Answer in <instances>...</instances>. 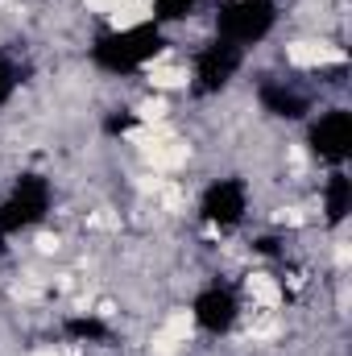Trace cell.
<instances>
[{
  "label": "cell",
  "mask_w": 352,
  "mask_h": 356,
  "mask_svg": "<svg viewBox=\"0 0 352 356\" xmlns=\"http://www.w3.org/2000/svg\"><path fill=\"white\" fill-rule=\"evenodd\" d=\"M158 54H162V29L158 25H133V29H120V33H108L95 42V63L112 75L137 71V67L154 63Z\"/></svg>",
  "instance_id": "6da1fadb"
},
{
  "label": "cell",
  "mask_w": 352,
  "mask_h": 356,
  "mask_svg": "<svg viewBox=\"0 0 352 356\" xmlns=\"http://www.w3.org/2000/svg\"><path fill=\"white\" fill-rule=\"evenodd\" d=\"M273 25V0H228L216 13V29L232 46H253L262 42Z\"/></svg>",
  "instance_id": "7a4b0ae2"
},
{
  "label": "cell",
  "mask_w": 352,
  "mask_h": 356,
  "mask_svg": "<svg viewBox=\"0 0 352 356\" xmlns=\"http://www.w3.org/2000/svg\"><path fill=\"white\" fill-rule=\"evenodd\" d=\"M46 211H50V186H46V178L25 175L13 186V195L0 203V232H21V228L38 224Z\"/></svg>",
  "instance_id": "3957f363"
},
{
  "label": "cell",
  "mask_w": 352,
  "mask_h": 356,
  "mask_svg": "<svg viewBox=\"0 0 352 356\" xmlns=\"http://www.w3.org/2000/svg\"><path fill=\"white\" fill-rule=\"evenodd\" d=\"M241 63H245V54H241V46H232V42H211V46H203L199 50V58H195V88L199 91H220L237 71H241Z\"/></svg>",
  "instance_id": "277c9868"
},
{
  "label": "cell",
  "mask_w": 352,
  "mask_h": 356,
  "mask_svg": "<svg viewBox=\"0 0 352 356\" xmlns=\"http://www.w3.org/2000/svg\"><path fill=\"white\" fill-rule=\"evenodd\" d=\"M311 149L328 162H344L352 154V116L344 108H332L319 116V124L311 129Z\"/></svg>",
  "instance_id": "5b68a950"
},
{
  "label": "cell",
  "mask_w": 352,
  "mask_h": 356,
  "mask_svg": "<svg viewBox=\"0 0 352 356\" xmlns=\"http://www.w3.org/2000/svg\"><path fill=\"white\" fill-rule=\"evenodd\" d=\"M245 211H249V191H245L241 178H220V182L207 186V195H203V216H207L211 224H237Z\"/></svg>",
  "instance_id": "8992f818"
},
{
  "label": "cell",
  "mask_w": 352,
  "mask_h": 356,
  "mask_svg": "<svg viewBox=\"0 0 352 356\" xmlns=\"http://www.w3.org/2000/svg\"><path fill=\"white\" fill-rule=\"evenodd\" d=\"M237 315H241V307H237L232 290L211 286V290H203V294L195 298V323H199L203 332H211V336L228 332V327L237 323Z\"/></svg>",
  "instance_id": "52a82bcc"
},
{
  "label": "cell",
  "mask_w": 352,
  "mask_h": 356,
  "mask_svg": "<svg viewBox=\"0 0 352 356\" xmlns=\"http://www.w3.org/2000/svg\"><path fill=\"white\" fill-rule=\"evenodd\" d=\"M262 104L273 112V116H286V120H298V116L307 112V99L294 95V91H286L282 83H269V88L262 91Z\"/></svg>",
  "instance_id": "ba28073f"
},
{
  "label": "cell",
  "mask_w": 352,
  "mask_h": 356,
  "mask_svg": "<svg viewBox=\"0 0 352 356\" xmlns=\"http://www.w3.org/2000/svg\"><path fill=\"white\" fill-rule=\"evenodd\" d=\"M323 199H328V220H344L349 216V203H352V182L344 175H332Z\"/></svg>",
  "instance_id": "9c48e42d"
},
{
  "label": "cell",
  "mask_w": 352,
  "mask_h": 356,
  "mask_svg": "<svg viewBox=\"0 0 352 356\" xmlns=\"http://www.w3.org/2000/svg\"><path fill=\"white\" fill-rule=\"evenodd\" d=\"M195 4L199 0H154V17L158 21H182V17H191Z\"/></svg>",
  "instance_id": "30bf717a"
},
{
  "label": "cell",
  "mask_w": 352,
  "mask_h": 356,
  "mask_svg": "<svg viewBox=\"0 0 352 356\" xmlns=\"http://www.w3.org/2000/svg\"><path fill=\"white\" fill-rule=\"evenodd\" d=\"M71 336H79V340H104L108 327L99 319H71Z\"/></svg>",
  "instance_id": "8fae6325"
},
{
  "label": "cell",
  "mask_w": 352,
  "mask_h": 356,
  "mask_svg": "<svg viewBox=\"0 0 352 356\" xmlns=\"http://www.w3.org/2000/svg\"><path fill=\"white\" fill-rule=\"evenodd\" d=\"M13 88H17V75H13V67L0 58V108L8 104V95H13Z\"/></svg>",
  "instance_id": "7c38bea8"
}]
</instances>
